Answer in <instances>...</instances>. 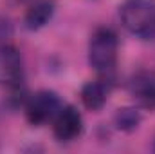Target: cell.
<instances>
[{
  "label": "cell",
  "mask_w": 155,
  "mask_h": 154,
  "mask_svg": "<svg viewBox=\"0 0 155 154\" xmlns=\"http://www.w3.org/2000/svg\"><path fill=\"white\" fill-rule=\"evenodd\" d=\"M119 16L124 29L135 38H155V0H124Z\"/></svg>",
  "instance_id": "obj_1"
},
{
  "label": "cell",
  "mask_w": 155,
  "mask_h": 154,
  "mask_svg": "<svg viewBox=\"0 0 155 154\" xmlns=\"http://www.w3.org/2000/svg\"><path fill=\"white\" fill-rule=\"evenodd\" d=\"M119 54V37L110 27H97L88 42V64L101 75L116 71Z\"/></svg>",
  "instance_id": "obj_2"
},
{
  "label": "cell",
  "mask_w": 155,
  "mask_h": 154,
  "mask_svg": "<svg viewBox=\"0 0 155 154\" xmlns=\"http://www.w3.org/2000/svg\"><path fill=\"white\" fill-rule=\"evenodd\" d=\"M61 107H63V103L54 91L41 89L25 100V116L31 125L41 127V125L52 121Z\"/></svg>",
  "instance_id": "obj_3"
},
{
  "label": "cell",
  "mask_w": 155,
  "mask_h": 154,
  "mask_svg": "<svg viewBox=\"0 0 155 154\" xmlns=\"http://www.w3.org/2000/svg\"><path fill=\"white\" fill-rule=\"evenodd\" d=\"M52 132L58 142H72L83 132V116L72 105H63L52 120Z\"/></svg>",
  "instance_id": "obj_4"
},
{
  "label": "cell",
  "mask_w": 155,
  "mask_h": 154,
  "mask_svg": "<svg viewBox=\"0 0 155 154\" xmlns=\"http://www.w3.org/2000/svg\"><path fill=\"white\" fill-rule=\"evenodd\" d=\"M24 76V58L20 51L9 44L0 45V85H15Z\"/></svg>",
  "instance_id": "obj_5"
},
{
  "label": "cell",
  "mask_w": 155,
  "mask_h": 154,
  "mask_svg": "<svg viewBox=\"0 0 155 154\" xmlns=\"http://www.w3.org/2000/svg\"><path fill=\"white\" fill-rule=\"evenodd\" d=\"M130 94L146 109H155V69H141L128 82Z\"/></svg>",
  "instance_id": "obj_6"
},
{
  "label": "cell",
  "mask_w": 155,
  "mask_h": 154,
  "mask_svg": "<svg viewBox=\"0 0 155 154\" xmlns=\"http://www.w3.org/2000/svg\"><path fill=\"white\" fill-rule=\"evenodd\" d=\"M54 13H56V2L54 0H38L27 9L24 24L29 31H38L51 22Z\"/></svg>",
  "instance_id": "obj_7"
},
{
  "label": "cell",
  "mask_w": 155,
  "mask_h": 154,
  "mask_svg": "<svg viewBox=\"0 0 155 154\" xmlns=\"http://www.w3.org/2000/svg\"><path fill=\"white\" fill-rule=\"evenodd\" d=\"M108 83H105L103 80H92L81 87L79 96L88 111H101L108 100Z\"/></svg>",
  "instance_id": "obj_8"
},
{
  "label": "cell",
  "mask_w": 155,
  "mask_h": 154,
  "mask_svg": "<svg viewBox=\"0 0 155 154\" xmlns=\"http://www.w3.org/2000/svg\"><path fill=\"white\" fill-rule=\"evenodd\" d=\"M143 121V114L137 107H121L114 114V125L123 132H134Z\"/></svg>",
  "instance_id": "obj_9"
},
{
  "label": "cell",
  "mask_w": 155,
  "mask_h": 154,
  "mask_svg": "<svg viewBox=\"0 0 155 154\" xmlns=\"http://www.w3.org/2000/svg\"><path fill=\"white\" fill-rule=\"evenodd\" d=\"M153 151H155V143H153Z\"/></svg>",
  "instance_id": "obj_10"
}]
</instances>
